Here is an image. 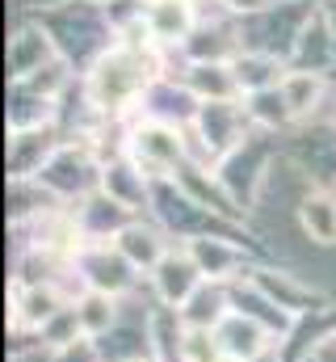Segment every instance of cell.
<instances>
[{
  "instance_id": "2",
  "label": "cell",
  "mask_w": 336,
  "mask_h": 362,
  "mask_svg": "<svg viewBox=\"0 0 336 362\" xmlns=\"http://www.w3.org/2000/svg\"><path fill=\"white\" fill-rule=\"evenodd\" d=\"M198 286H202V266L193 262V253H164V262L156 266L160 299L164 303H185Z\"/></svg>"
},
{
  "instance_id": "9",
  "label": "cell",
  "mask_w": 336,
  "mask_h": 362,
  "mask_svg": "<svg viewBox=\"0 0 336 362\" xmlns=\"http://www.w3.org/2000/svg\"><path fill=\"white\" fill-rule=\"evenodd\" d=\"M189 21H193L189 0H156L152 4V17H148L152 34H160V38H181L189 30Z\"/></svg>"
},
{
  "instance_id": "5",
  "label": "cell",
  "mask_w": 336,
  "mask_h": 362,
  "mask_svg": "<svg viewBox=\"0 0 336 362\" xmlns=\"http://www.w3.org/2000/svg\"><path fill=\"white\" fill-rule=\"evenodd\" d=\"M64 308H68V303H64L51 286H30V291H21V299H17V320H21V325L47 329Z\"/></svg>"
},
{
  "instance_id": "1",
  "label": "cell",
  "mask_w": 336,
  "mask_h": 362,
  "mask_svg": "<svg viewBox=\"0 0 336 362\" xmlns=\"http://www.w3.org/2000/svg\"><path fill=\"white\" fill-rule=\"evenodd\" d=\"M139 68H143V64H139L135 55H126V51H114L109 59H101V68H97V76H92L97 101H105V105L126 101L131 93L148 81V72H139Z\"/></svg>"
},
{
  "instance_id": "6",
  "label": "cell",
  "mask_w": 336,
  "mask_h": 362,
  "mask_svg": "<svg viewBox=\"0 0 336 362\" xmlns=\"http://www.w3.org/2000/svg\"><path fill=\"white\" fill-rule=\"evenodd\" d=\"M84 270H88V282H92V291H101V295H114V291H122V286H131V262L122 257V253H97V257H88L84 262Z\"/></svg>"
},
{
  "instance_id": "11",
  "label": "cell",
  "mask_w": 336,
  "mask_h": 362,
  "mask_svg": "<svg viewBox=\"0 0 336 362\" xmlns=\"http://www.w3.org/2000/svg\"><path fill=\"white\" fill-rule=\"evenodd\" d=\"M76 316H80V329L88 337L105 333V329L114 325V295H101V291L84 295L80 303H76Z\"/></svg>"
},
{
  "instance_id": "12",
  "label": "cell",
  "mask_w": 336,
  "mask_h": 362,
  "mask_svg": "<svg viewBox=\"0 0 336 362\" xmlns=\"http://www.w3.org/2000/svg\"><path fill=\"white\" fill-rule=\"evenodd\" d=\"M223 346L215 337V329H189L181 341V362H219Z\"/></svg>"
},
{
  "instance_id": "13",
  "label": "cell",
  "mask_w": 336,
  "mask_h": 362,
  "mask_svg": "<svg viewBox=\"0 0 336 362\" xmlns=\"http://www.w3.org/2000/svg\"><path fill=\"white\" fill-rule=\"evenodd\" d=\"M131 362H139V358H131Z\"/></svg>"
},
{
  "instance_id": "3",
  "label": "cell",
  "mask_w": 336,
  "mask_h": 362,
  "mask_svg": "<svg viewBox=\"0 0 336 362\" xmlns=\"http://www.w3.org/2000/svg\"><path fill=\"white\" fill-rule=\"evenodd\" d=\"M215 337H219V346H223V358H232V362H252L256 354L269 350V337L252 325L248 316H227V320L215 329Z\"/></svg>"
},
{
  "instance_id": "8",
  "label": "cell",
  "mask_w": 336,
  "mask_h": 362,
  "mask_svg": "<svg viewBox=\"0 0 336 362\" xmlns=\"http://www.w3.org/2000/svg\"><path fill=\"white\" fill-rule=\"evenodd\" d=\"M118 253L131 262V266H160L164 262V245L156 232H143V228H126L118 236Z\"/></svg>"
},
{
  "instance_id": "7",
  "label": "cell",
  "mask_w": 336,
  "mask_h": 362,
  "mask_svg": "<svg viewBox=\"0 0 336 362\" xmlns=\"http://www.w3.org/2000/svg\"><path fill=\"white\" fill-rule=\"evenodd\" d=\"M303 228L311 240L320 245H336V198L328 194H311L303 202Z\"/></svg>"
},
{
  "instance_id": "10",
  "label": "cell",
  "mask_w": 336,
  "mask_h": 362,
  "mask_svg": "<svg viewBox=\"0 0 336 362\" xmlns=\"http://www.w3.org/2000/svg\"><path fill=\"white\" fill-rule=\"evenodd\" d=\"M320 76L316 72H294V76H286L282 81V97H286V110L290 114H307V110H316V101H320Z\"/></svg>"
},
{
  "instance_id": "4",
  "label": "cell",
  "mask_w": 336,
  "mask_h": 362,
  "mask_svg": "<svg viewBox=\"0 0 336 362\" xmlns=\"http://www.w3.org/2000/svg\"><path fill=\"white\" fill-rule=\"evenodd\" d=\"M185 303H189V308H181V320H185L189 329H219V325L227 320V312H223V291H219V286H198Z\"/></svg>"
}]
</instances>
